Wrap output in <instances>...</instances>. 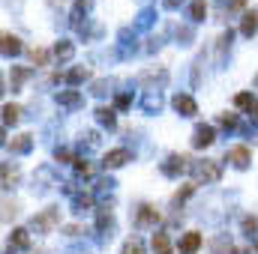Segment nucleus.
<instances>
[{
  "label": "nucleus",
  "mask_w": 258,
  "mask_h": 254,
  "mask_svg": "<svg viewBox=\"0 0 258 254\" xmlns=\"http://www.w3.org/2000/svg\"><path fill=\"white\" fill-rule=\"evenodd\" d=\"M153 251H156V254H171L168 233H153Z\"/></svg>",
  "instance_id": "obj_15"
},
{
  "label": "nucleus",
  "mask_w": 258,
  "mask_h": 254,
  "mask_svg": "<svg viewBox=\"0 0 258 254\" xmlns=\"http://www.w3.org/2000/svg\"><path fill=\"white\" fill-rule=\"evenodd\" d=\"M255 230H258V218H255V215H246V218H243V233H246V236H252Z\"/></svg>",
  "instance_id": "obj_23"
},
{
  "label": "nucleus",
  "mask_w": 258,
  "mask_h": 254,
  "mask_svg": "<svg viewBox=\"0 0 258 254\" xmlns=\"http://www.w3.org/2000/svg\"><path fill=\"white\" fill-rule=\"evenodd\" d=\"M180 3H183V0H165V6H168V9H177Z\"/></svg>",
  "instance_id": "obj_33"
},
{
  "label": "nucleus",
  "mask_w": 258,
  "mask_h": 254,
  "mask_svg": "<svg viewBox=\"0 0 258 254\" xmlns=\"http://www.w3.org/2000/svg\"><path fill=\"white\" fill-rule=\"evenodd\" d=\"M54 224H57V209H54V206H51V209H45L42 215H33V221H30V227H33V230H39V233H48Z\"/></svg>",
  "instance_id": "obj_3"
},
{
  "label": "nucleus",
  "mask_w": 258,
  "mask_h": 254,
  "mask_svg": "<svg viewBox=\"0 0 258 254\" xmlns=\"http://www.w3.org/2000/svg\"><path fill=\"white\" fill-rule=\"evenodd\" d=\"M33 147V138L30 135H15L12 138V153H27Z\"/></svg>",
  "instance_id": "obj_16"
},
{
  "label": "nucleus",
  "mask_w": 258,
  "mask_h": 254,
  "mask_svg": "<svg viewBox=\"0 0 258 254\" xmlns=\"http://www.w3.org/2000/svg\"><path fill=\"white\" fill-rule=\"evenodd\" d=\"M171 105H174V111H177L180 117H195V114H198L195 99H192V96H186V93H177V96L171 99Z\"/></svg>",
  "instance_id": "obj_4"
},
{
  "label": "nucleus",
  "mask_w": 258,
  "mask_h": 254,
  "mask_svg": "<svg viewBox=\"0 0 258 254\" xmlns=\"http://www.w3.org/2000/svg\"><path fill=\"white\" fill-rule=\"evenodd\" d=\"M96 114H99V123H102V126H114V108H99V111H96Z\"/></svg>",
  "instance_id": "obj_22"
},
{
  "label": "nucleus",
  "mask_w": 258,
  "mask_h": 254,
  "mask_svg": "<svg viewBox=\"0 0 258 254\" xmlns=\"http://www.w3.org/2000/svg\"><path fill=\"white\" fill-rule=\"evenodd\" d=\"M189 171H192V177L198 180V183H216V180H219V174H222V171H219V165H216L213 159L192 162V168H189Z\"/></svg>",
  "instance_id": "obj_1"
},
{
  "label": "nucleus",
  "mask_w": 258,
  "mask_h": 254,
  "mask_svg": "<svg viewBox=\"0 0 258 254\" xmlns=\"http://www.w3.org/2000/svg\"><path fill=\"white\" fill-rule=\"evenodd\" d=\"M18 51H21V39L6 33V36H3V54H6V57H15Z\"/></svg>",
  "instance_id": "obj_11"
},
{
  "label": "nucleus",
  "mask_w": 258,
  "mask_h": 254,
  "mask_svg": "<svg viewBox=\"0 0 258 254\" xmlns=\"http://www.w3.org/2000/svg\"><path fill=\"white\" fill-rule=\"evenodd\" d=\"M75 171H78V174H84V177H90V174H93V165H90V162H84V159H75Z\"/></svg>",
  "instance_id": "obj_26"
},
{
  "label": "nucleus",
  "mask_w": 258,
  "mask_h": 254,
  "mask_svg": "<svg viewBox=\"0 0 258 254\" xmlns=\"http://www.w3.org/2000/svg\"><path fill=\"white\" fill-rule=\"evenodd\" d=\"M213 251L216 254H231L234 251V245H231L228 239H216V242H213Z\"/></svg>",
  "instance_id": "obj_24"
},
{
  "label": "nucleus",
  "mask_w": 258,
  "mask_h": 254,
  "mask_svg": "<svg viewBox=\"0 0 258 254\" xmlns=\"http://www.w3.org/2000/svg\"><path fill=\"white\" fill-rule=\"evenodd\" d=\"M225 159L237 168V171H243V168H249V162H252V153L246 150V147H231L228 153H225Z\"/></svg>",
  "instance_id": "obj_5"
},
{
  "label": "nucleus",
  "mask_w": 258,
  "mask_h": 254,
  "mask_svg": "<svg viewBox=\"0 0 258 254\" xmlns=\"http://www.w3.org/2000/svg\"><path fill=\"white\" fill-rule=\"evenodd\" d=\"M57 162H69V150H57Z\"/></svg>",
  "instance_id": "obj_32"
},
{
  "label": "nucleus",
  "mask_w": 258,
  "mask_h": 254,
  "mask_svg": "<svg viewBox=\"0 0 258 254\" xmlns=\"http://www.w3.org/2000/svg\"><path fill=\"white\" fill-rule=\"evenodd\" d=\"M219 123L225 129H234L237 126V114H219Z\"/></svg>",
  "instance_id": "obj_28"
},
{
  "label": "nucleus",
  "mask_w": 258,
  "mask_h": 254,
  "mask_svg": "<svg viewBox=\"0 0 258 254\" xmlns=\"http://www.w3.org/2000/svg\"><path fill=\"white\" fill-rule=\"evenodd\" d=\"M129 159H132V153H129L126 147H117V150H111V153H105V159H102V165H105V168H120V165H126Z\"/></svg>",
  "instance_id": "obj_8"
},
{
  "label": "nucleus",
  "mask_w": 258,
  "mask_h": 254,
  "mask_svg": "<svg viewBox=\"0 0 258 254\" xmlns=\"http://www.w3.org/2000/svg\"><path fill=\"white\" fill-rule=\"evenodd\" d=\"M198 248H201V233H198V230L183 233V236H180V242H177V251H180V254H195Z\"/></svg>",
  "instance_id": "obj_7"
},
{
  "label": "nucleus",
  "mask_w": 258,
  "mask_h": 254,
  "mask_svg": "<svg viewBox=\"0 0 258 254\" xmlns=\"http://www.w3.org/2000/svg\"><path fill=\"white\" fill-rule=\"evenodd\" d=\"M57 105H63V108H78V105H81V93H78V90H60V93H57Z\"/></svg>",
  "instance_id": "obj_10"
},
{
  "label": "nucleus",
  "mask_w": 258,
  "mask_h": 254,
  "mask_svg": "<svg viewBox=\"0 0 258 254\" xmlns=\"http://www.w3.org/2000/svg\"><path fill=\"white\" fill-rule=\"evenodd\" d=\"M90 203H93V200H90L87 194H84V197H75V212H84V209H90Z\"/></svg>",
  "instance_id": "obj_29"
},
{
  "label": "nucleus",
  "mask_w": 258,
  "mask_h": 254,
  "mask_svg": "<svg viewBox=\"0 0 258 254\" xmlns=\"http://www.w3.org/2000/svg\"><path fill=\"white\" fill-rule=\"evenodd\" d=\"M192 191H195V183H189V186H183V191H177V194H174V206H177V203H183V200H186V197H189Z\"/></svg>",
  "instance_id": "obj_27"
},
{
  "label": "nucleus",
  "mask_w": 258,
  "mask_h": 254,
  "mask_svg": "<svg viewBox=\"0 0 258 254\" xmlns=\"http://www.w3.org/2000/svg\"><path fill=\"white\" fill-rule=\"evenodd\" d=\"M129 102H132V99H129L126 93H123V96H117V108H129Z\"/></svg>",
  "instance_id": "obj_30"
},
{
  "label": "nucleus",
  "mask_w": 258,
  "mask_h": 254,
  "mask_svg": "<svg viewBox=\"0 0 258 254\" xmlns=\"http://www.w3.org/2000/svg\"><path fill=\"white\" fill-rule=\"evenodd\" d=\"M30 60H33V66H45L48 63V51L45 48H30Z\"/></svg>",
  "instance_id": "obj_19"
},
{
  "label": "nucleus",
  "mask_w": 258,
  "mask_h": 254,
  "mask_svg": "<svg viewBox=\"0 0 258 254\" xmlns=\"http://www.w3.org/2000/svg\"><path fill=\"white\" fill-rule=\"evenodd\" d=\"M18 117H21V108L18 105H3V123L9 126V123H18Z\"/></svg>",
  "instance_id": "obj_17"
},
{
  "label": "nucleus",
  "mask_w": 258,
  "mask_h": 254,
  "mask_svg": "<svg viewBox=\"0 0 258 254\" xmlns=\"http://www.w3.org/2000/svg\"><path fill=\"white\" fill-rule=\"evenodd\" d=\"M258 30V12H246L243 15V24H240V33L243 36H252Z\"/></svg>",
  "instance_id": "obj_13"
},
{
  "label": "nucleus",
  "mask_w": 258,
  "mask_h": 254,
  "mask_svg": "<svg viewBox=\"0 0 258 254\" xmlns=\"http://www.w3.org/2000/svg\"><path fill=\"white\" fill-rule=\"evenodd\" d=\"M144 105H147V111H153V108H159V99H156V96H150Z\"/></svg>",
  "instance_id": "obj_31"
},
{
  "label": "nucleus",
  "mask_w": 258,
  "mask_h": 254,
  "mask_svg": "<svg viewBox=\"0 0 258 254\" xmlns=\"http://www.w3.org/2000/svg\"><path fill=\"white\" fill-rule=\"evenodd\" d=\"M189 15H192V21H204V15H207V3H204V0H192Z\"/></svg>",
  "instance_id": "obj_18"
},
{
  "label": "nucleus",
  "mask_w": 258,
  "mask_h": 254,
  "mask_svg": "<svg viewBox=\"0 0 258 254\" xmlns=\"http://www.w3.org/2000/svg\"><path fill=\"white\" fill-rule=\"evenodd\" d=\"M234 105L237 108H246V105H255V99H252V93H237L234 96Z\"/></svg>",
  "instance_id": "obj_25"
},
{
  "label": "nucleus",
  "mask_w": 258,
  "mask_h": 254,
  "mask_svg": "<svg viewBox=\"0 0 258 254\" xmlns=\"http://www.w3.org/2000/svg\"><path fill=\"white\" fill-rule=\"evenodd\" d=\"M72 54H75V45H72V42L60 39V42L54 45V57H57V60H72Z\"/></svg>",
  "instance_id": "obj_14"
},
{
  "label": "nucleus",
  "mask_w": 258,
  "mask_h": 254,
  "mask_svg": "<svg viewBox=\"0 0 258 254\" xmlns=\"http://www.w3.org/2000/svg\"><path fill=\"white\" fill-rule=\"evenodd\" d=\"M186 168H192L186 156H168V159L162 162V174H165V177H180Z\"/></svg>",
  "instance_id": "obj_2"
},
{
  "label": "nucleus",
  "mask_w": 258,
  "mask_h": 254,
  "mask_svg": "<svg viewBox=\"0 0 258 254\" xmlns=\"http://www.w3.org/2000/svg\"><path fill=\"white\" fill-rule=\"evenodd\" d=\"M9 242H12L15 248H27V245H30V236H27L24 227H15V230L9 233Z\"/></svg>",
  "instance_id": "obj_12"
},
{
  "label": "nucleus",
  "mask_w": 258,
  "mask_h": 254,
  "mask_svg": "<svg viewBox=\"0 0 258 254\" xmlns=\"http://www.w3.org/2000/svg\"><path fill=\"white\" fill-rule=\"evenodd\" d=\"M84 78H87V69H84V66H75V69L66 75V81H69V84H81Z\"/></svg>",
  "instance_id": "obj_21"
},
{
  "label": "nucleus",
  "mask_w": 258,
  "mask_h": 254,
  "mask_svg": "<svg viewBox=\"0 0 258 254\" xmlns=\"http://www.w3.org/2000/svg\"><path fill=\"white\" fill-rule=\"evenodd\" d=\"M156 221H159V212H156L153 206H147V203L138 206V224H141V227H153Z\"/></svg>",
  "instance_id": "obj_9"
},
{
  "label": "nucleus",
  "mask_w": 258,
  "mask_h": 254,
  "mask_svg": "<svg viewBox=\"0 0 258 254\" xmlns=\"http://www.w3.org/2000/svg\"><path fill=\"white\" fill-rule=\"evenodd\" d=\"M123 254H144V242L138 236H132L126 245H123Z\"/></svg>",
  "instance_id": "obj_20"
},
{
  "label": "nucleus",
  "mask_w": 258,
  "mask_h": 254,
  "mask_svg": "<svg viewBox=\"0 0 258 254\" xmlns=\"http://www.w3.org/2000/svg\"><path fill=\"white\" fill-rule=\"evenodd\" d=\"M216 141V129L213 126H198L192 135V147L195 150H204V147H210Z\"/></svg>",
  "instance_id": "obj_6"
}]
</instances>
